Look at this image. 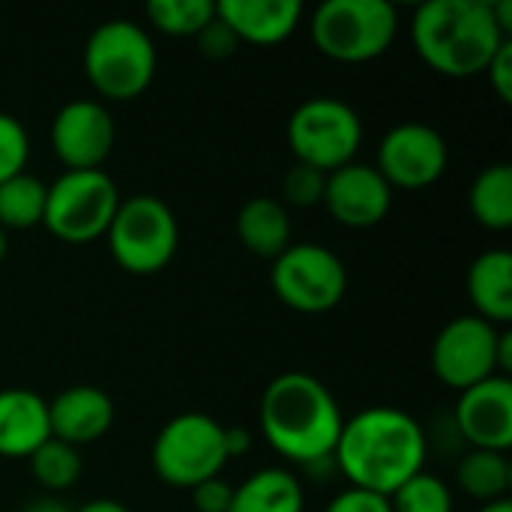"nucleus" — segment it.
<instances>
[{"label": "nucleus", "mask_w": 512, "mask_h": 512, "mask_svg": "<svg viewBox=\"0 0 512 512\" xmlns=\"http://www.w3.org/2000/svg\"><path fill=\"white\" fill-rule=\"evenodd\" d=\"M426 432L402 408L375 405L342 423L333 459L351 486L390 498L426 465Z\"/></svg>", "instance_id": "obj_1"}, {"label": "nucleus", "mask_w": 512, "mask_h": 512, "mask_svg": "<svg viewBox=\"0 0 512 512\" xmlns=\"http://www.w3.org/2000/svg\"><path fill=\"white\" fill-rule=\"evenodd\" d=\"M342 423L336 396L315 375L285 372L264 387L258 426L264 441L288 462L318 465L333 459Z\"/></svg>", "instance_id": "obj_2"}, {"label": "nucleus", "mask_w": 512, "mask_h": 512, "mask_svg": "<svg viewBox=\"0 0 512 512\" xmlns=\"http://www.w3.org/2000/svg\"><path fill=\"white\" fill-rule=\"evenodd\" d=\"M411 39L435 72L471 78L486 72L510 36L498 27L489 0H429L411 18Z\"/></svg>", "instance_id": "obj_3"}, {"label": "nucleus", "mask_w": 512, "mask_h": 512, "mask_svg": "<svg viewBox=\"0 0 512 512\" xmlns=\"http://www.w3.org/2000/svg\"><path fill=\"white\" fill-rule=\"evenodd\" d=\"M84 72L90 87L114 102L141 96L156 75V48L150 33L126 18L99 24L84 45Z\"/></svg>", "instance_id": "obj_4"}, {"label": "nucleus", "mask_w": 512, "mask_h": 512, "mask_svg": "<svg viewBox=\"0 0 512 512\" xmlns=\"http://www.w3.org/2000/svg\"><path fill=\"white\" fill-rule=\"evenodd\" d=\"M399 33V12L387 0H327L312 12L315 48L339 63L381 57Z\"/></svg>", "instance_id": "obj_5"}, {"label": "nucleus", "mask_w": 512, "mask_h": 512, "mask_svg": "<svg viewBox=\"0 0 512 512\" xmlns=\"http://www.w3.org/2000/svg\"><path fill=\"white\" fill-rule=\"evenodd\" d=\"M150 462L165 486L195 489L198 483L219 477L228 462L225 426L207 414H177L159 429Z\"/></svg>", "instance_id": "obj_6"}, {"label": "nucleus", "mask_w": 512, "mask_h": 512, "mask_svg": "<svg viewBox=\"0 0 512 512\" xmlns=\"http://www.w3.org/2000/svg\"><path fill=\"white\" fill-rule=\"evenodd\" d=\"M105 237L114 261L126 273L150 276L171 264L180 243V228L162 198L132 195L120 201Z\"/></svg>", "instance_id": "obj_7"}, {"label": "nucleus", "mask_w": 512, "mask_h": 512, "mask_svg": "<svg viewBox=\"0 0 512 512\" xmlns=\"http://www.w3.org/2000/svg\"><path fill=\"white\" fill-rule=\"evenodd\" d=\"M117 207V186L102 168L63 171L45 192L42 225L63 243H90L108 231Z\"/></svg>", "instance_id": "obj_8"}, {"label": "nucleus", "mask_w": 512, "mask_h": 512, "mask_svg": "<svg viewBox=\"0 0 512 512\" xmlns=\"http://www.w3.org/2000/svg\"><path fill=\"white\" fill-rule=\"evenodd\" d=\"M363 141L357 111L336 96H315L294 108L288 120V147L300 165L324 174L354 162Z\"/></svg>", "instance_id": "obj_9"}, {"label": "nucleus", "mask_w": 512, "mask_h": 512, "mask_svg": "<svg viewBox=\"0 0 512 512\" xmlns=\"http://www.w3.org/2000/svg\"><path fill=\"white\" fill-rule=\"evenodd\" d=\"M276 297L303 315H321L339 306L348 288L345 264L336 252L318 243H291L270 267Z\"/></svg>", "instance_id": "obj_10"}, {"label": "nucleus", "mask_w": 512, "mask_h": 512, "mask_svg": "<svg viewBox=\"0 0 512 512\" xmlns=\"http://www.w3.org/2000/svg\"><path fill=\"white\" fill-rule=\"evenodd\" d=\"M498 336L501 330L480 315L453 318L432 342V372L453 390H468L498 372Z\"/></svg>", "instance_id": "obj_11"}, {"label": "nucleus", "mask_w": 512, "mask_h": 512, "mask_svg": "<svg viewBox=\"0 0 512 512\" xmlns=\"http://www.w3.org/2000/svg\"><path fill=\"white\" fill-rule=\"evenodd\" d=\"M447 141L429 123H399L378 144V171L381 177L399 189H423L432 186L447 171Z\"/></svg>", "instance_id": "obj_12"}, {"label": "nucleus", "mask_w": 512, "mask_h": 512, "mask_svg": "<svg viewBox=\"0 0 512 512\" xmlns=\"http://www.w3.org/2000/svg\"><path fill=\"white\" fill-rule=\"evenodd\" d=\"M51 150L66 171H93L114 150V120L96 99H72L51 120Z\"/></svg>", "instance_id": "obj_13"}, {"label": "nucleus", "mask_w": 512, "mask_h": 512, "mask_svg": "<svg viewBox=\"0 0 512 512\" xmlns=\"http://www.w3.org/2000/svg\"><path fill=\"white\" fill-rule=\"evenodd\" d=\"M456 426L471 450L507 453L512 447V381L492 375L459 393Z\"/></svg>", "instance_id": "obj_14"}, {"label": "nucleus", "mask_w": 512, "mask_h": 512, "mask_svg": "<svg viewBox=\"0 0 512 512\" xmlns=\"http://www.w3.org/2000/svg\"><path fill=\"white\" fill-rule=\"evenodd\" d=\"M393 204V189L375 165L348 162L327 174L324 207L339 225L372 228L378 225Z\"/></svg>", "instance_id": "obj_15"}, {"label": "nucleus", "mask_w": 512, "mask_h": 512, "mask_svg": "<svg viewBox=\"0 0 512 512\" xmlns=\"http://www.w3.org/2000/svg\"><path fill=\"white\" fill-rule=\"evenodd\" d=\"M114 423V402L93 384H72L48 402L51 438L81 447L99 441Z\"/></svg>", "instance_id": "obj_16"}, {"label": "nucleus", "mask_w": 512, "mask_h": 512, "mask_svg": "<svg viewBox=\"0 0 512 512\" xmlns=\"http://www.w3.org/2000/svg\"><path fill=\"white\" fill-rule=\"evenodd\" d=\"M303 15L300 0H219L216 18H222L240 42L276 45L288 39Z\"/></svg>", "instance_id": "obj_17"}, {"label": "nucleus", "mask_w": 512, "mask_h": 512, "mask_svg": "<svg viewBox=\"0 0 512 512\" xmlns=\"http://www.w3.org/2000/svg\"><path fill=\"white\" fill-rule=\"evenodd\" d=\"M48 438V402L24 387L0 390V456L30 459Z\"/></svg>", "instance_id": "obj_18"}, {"label": "nucleus", "mask_w": 512, "mask_h": 512, "mask_svg": "<svg viewBox=\"0 0 512 512\" xmlns=\"http://www.w3.org/2000/svg\"><path fill=\"white\" fill-rule=\"evenodd\" d=\"M468 297L477 315L489 324L512 321V255L507 249H489L468 267Z\"/></svg>", "instance_id": "obj_19"}, {"label": "nucleus", "mask_w": 512, "mask_h": 512, "mask_svg": "<svg viewBox=\"0 0 512 512\" xmlns=\"http://www.w3.org/2000/svg\"><path fill=\"white\" fill-rule=\"evenodd\" d=\"M237 237L258 258H279L291 246V216L276 198L258 195L237 213Z\"/></svg>", "instance_id": "obj_20"}, {"label": "nucleus", "mask_w": 512, "mask_h": 512, "mask_svg": "<svg viewBox=\"0 0 512 512\" xmlns=\"http://www.w3.org/2000/svg\"><path fill=\"white\" fill-rule=\"evenodd\" d=\"M303 486L285 468H261L234 489L228 512H303Z\"/></svg>", "instance_id": "obj_21"}, {"label": "nucleus", "mask_w": 512, "mask_h": 512, "mask_svg": "<svg viewBox=\"0 0 512 512\" xmlns=\"http://www.w3.org/2000/svg\"><path fill=\"white\" fill-rule=\"evenodd\" d=\"M471 213L489 231H507L512 225V165L495 162L483 168L471 183Z\"/></svg>", "instance_id": "obj_22"}, {"label": "nucleus", "mask_w": 512, "mask_h": 512, "mask_svg": "<svg viewBox=\"0 0 512 512\" xmlns=\"http://www.w3.org/2000/svg\"><path fill=\"white\" fill-rule=\"evenodd\" d=\"M456 480L462 492H468L483 504L501 501L507 498L512 480L510 459L507 453H495V450H468V456H462L456 468Z\"/></svg>", "instance_id": "obj_23"}, {"label": "nucleus", "mask_w": 512, "mask_h": 512, "mask_svg": "<svg viewBox=\"0 0 512 512\" xmlns=\"http://www.w3.org/2000/svg\"><path fill=\"white\" fill-rule=\"evenodd\" d=\"M45 192L48 186L21 171L15 177H9L6 183H0V228H12V231H24L33 225H42L45 216Z\"/></svg>", "instance_id": "obj_24"}, {"label": "nucleus", "mask_w": 512, "mask_h": 512, "mask_svg": "<svg viewBox=\"0 0 512 512\" xmlns=\"http://www.w3.org/2000/svg\"><path fill=\"white\" fill-rule=\"evenodd\" d=\"M150 24L168 36H198L213 18V0H150L144 6Z\"/></svg>", "instance_id": "obj_25"}, {"label": "nucleus", "mask_w": 512, "mask_h": 512, "mask_svg": "<svg viewBox=\"0 0 512 512\" xmlns=\"http://www.w3.org/2000/svg\"><path fill=\"white\" fill-rule=\"evenodd\" d=\"M30 471H33V477H36V483L42 489H48V492H66L81 477L78 447L63 444L57 438H48L42 447H36L30 453Z\"/></svg>", "instance_id": "obj_26"}, {"label": "nucleus", "mask_w": 512, "mask_h": 512, "mask_svg": "<svg viewBox=\"0 0 512 512\" xmlns=\"http://www.w3.org/2000/svg\"><path fill=\"white\" fill-rule=\"evenodd\" d=\"M393 512H453V495L444 480L429 471L414 474L390 495Z\"/></svg>", "instance_id": "obj_27"}, {"label": "nucleus", "mask_w": 512, "mask_h": 512, "mask_svg": "<svg viewBox=\"0 0 512 512\" xmlns=\"http://www.w3.org/2000/svg\"><path fill=\"white\" fill-rule=\"evenodd\" d=\"M30 156V141L18 117L0 111V183L21 174Z\"/></svg>", "instance_id": "obj_28"}, {"label": "nucleus", "mask_w": 512, "mask_h": 512, "mask_svg": "<svg viewBox=\"0 0 512 512\" xmlns=\"http://www.w3.org/2000/svg\"><path fill=\"white\" fill-rule=\"evenodd\" d=\"M324 183H327L324 171L294 162L282 180V192H285V201L294 207H315L324 201Z\"/></svg>", "instance_id": "obj_29"}, {"label": "nucleus", "mask_w": 512, "mask_h": 512, "mask_svg": "<svg viewBox=\"0 0 512 512\" xmlns=\"http://www.w3.org/2000/svg\"><path fill=\"white\" fill-rule=\"evenodd\" d=\"M195 42H198V51H201L204 57H210V60H225V57H231V54L237 51V45H240V39L231 33V27H228L222 18H213V21L195 36Z\"/></svg>", "instance_id": "obj_30"}, {"label": "nucleus", "mask_w": 512, "mask_h": 512, "mask_svg": "<svg viewBox=\"0 0 512 512\" xmlns=\"http://www.w3.org/2000/svg\"><path fill=\"white\" fill-rule=\"evenodd\" d=\"M324 512H393L390 510V498L348 486L345 492H339Z\"/></svg>", "instance_id": "obj_31"}, {"label": "nucleus", "mask_w": 512, "mask_h": 512, "mask_svg": "<svg viewBox=\"0 0 512 512\" xmlns=\"http://www.w3.org/2000/svg\"><path fill=\"white\" fill-rule=\"evenodd\" d=\"M192 492V504L195 512H228L231 507V498H234V486H228L222 477H213V480H204L198 483Z\"/></svg>", "instance_id": "obj_32"}, {"label": "nucleus", "mask_w": 512, "mask_h": 512, "mask_svg": "<svg viewBox=\"0 0 512 512\" xmlns=\"http://www.w3.org/2000/svg\"><path fill=\"white\" fill-rule=\"evenodd\" d=\"M486 72H489V81H492L495 93L501 96V102H512V39H507L498 48V54L489 60Z\"/></svg>", "instance_id": "obj_33"}, {"label": "nucleus", "mask_w": 512, "mask_h": 512, "mask_svg": "<svg viewBox=\"0 0 512 512\" xmlns=\"http://www.w3.org/2000/svg\"><path fill=\"white\" fill-rule=\"evenodd\" d=\"M249 447H252V435L243 426H228L225 429V453H228V459L243 456Z\"/></svg>", "instance_id": "obj_34"}, {"label": "nucleus", "mask_w": 512, "mask_h": 512, "mask_svg": "<svg viewBox=\"0 0 512 512\" xmlns=\"http://www.w3.org/2000/svg\"><path fill=\"white\" fill-rule=\"evenodd\" d=\"M498 372L510 378L512 372V333L510 330H501L498 336Z\"/></svg>", "instance_id": "obj_35"}, {"label": "nucleus", "mask_w": 512, "mask_h": 512, "mask_svg": "<svg viewBox=\"0 0 512 512\" xmlns=\"http://www.w3.org/2000/svg\"><path fill=\"white\" fill-rule=\"evenodd\" d=\"M492 15L498 21V27L504 30V36L512 33V0H492Z\"/></svg>", "instance_id": "obj_36"}, {"label": "nucleus", "mask_w": 512, "mask_h": 512, "mask_svg": "<svg viewBox=\"0 0 512 512\" xmlns=\"http://www.w3.org/2000/svg\"><path fill=\"white\" fill-rule=\"evenodd\" d=\"M75 512H129L120 501H111V498H96V501H87L81 510Z\"/></svg>", "instance_id": "obj_37"}, {"label": "nucleus", "mask_w": 512, "mask_h": 512, "mask_svg": "<svg viewBox=\"0 0 512 512\" xmlns=\"http://www.w3.org/2000/svg\"><path fill=\"white\" fill-rule=\"evenodd\" d=\"M24 512H72V510H66L57 498H39V501H30V504L24 507Z\"/></svg>", "instance_id": "obj_38"}, {"label": "nucleus", "mask_w": 512, "mask_h": 512, "mask_svg": "<svg viewBox=\"0 0 512 512\" xmlns=\"http://www.w3.org/2000/svg\"><path fill=\"white\" fill-rule=\"evenodd\" d=\"M477 512H512L510 498H501V501H492V504H483Z\"/></svg>", "instance_id": "obj_39"}, {"label": "nucleus", "mask_w": 512, "mask_h": 512, "mask_svg": "<svg viewBox=\"0 0 512 512\" xmlns=\"http://www.w3.org/2000/svg\"><path fill=\"white\" fill-rule=\"evenodd\" d=\"M6 252H9V240H6V231L0 228V261L6 258Z\"/></svg>", "instance_id": "obj_40"}, {"label": "nucleus", "mask_w": 512, "mask_h": 512, "mask_svg": "<svg viewBox=\"0 0 512 512\" xmlns=\"http://www.w3.org/2000/svg\"><path fill=\"white\" fill-rule=\"evenodd\" d=\"M21 512H24V510H21Z\"/></svg>", "instance_id": "obj_41"}]
</instances>
